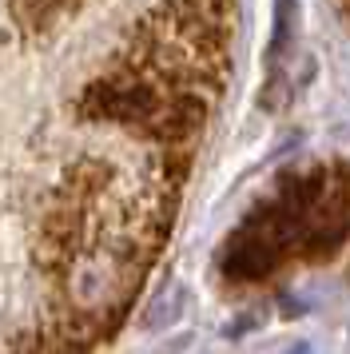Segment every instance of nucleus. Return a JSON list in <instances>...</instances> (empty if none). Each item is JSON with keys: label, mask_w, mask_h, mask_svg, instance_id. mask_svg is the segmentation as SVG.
<instances>
[{"label": "nucleus", "mask_w": 350, "mask_h": 354, "mask_svg": "<svg viewBox=\"0 0 350 354\" xmlns=\"http://www.w3.org/2000/svg\"><path fill=\"white\" fill-rule=\"evenodd\" d=\"M84 0H12V17L24 32H48L68 20Z\"/></svg>", "instance_id": "f257e3e1"}, {"label": "nucleus", "mask_w": 350, "mask_h": 354, "mask_svg": "<svg viewBox=\"0 0 350 354\" xmlns=\"http://www.w3.org/2000/svg\"><path fill=\"white\" fill-rule=\"evenodd\" d=\"M347 8H350V0H347Z\"/></svg>", "instance_id": "f03ea898"}]
</instances>
